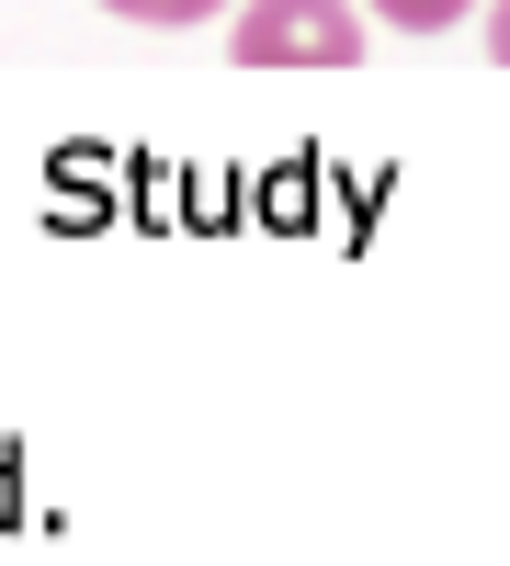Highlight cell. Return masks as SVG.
Listing matches in <instances>:
<instances>
[{
  "mask_svg": "<svg viewBox=\"0 0 510 566\" xmlns=\"http://www.w3.org/2000/svg\"><path fill=\"white\" fill-rule=\"evenodd\" d=\"M488 57L510 69V0H488Z\"/></svg>",
  "mask_w": 510,
  "mask_h": 566,
  "instance_id": "4",
  "label": "cell"
},
{
  "mask_svg": "<svg viewBox=\"0 0 510 566\" xmlns=\"http://www.w3.org/2000/svg\"><path fill=\"white\" fill-rule=\"evenodd\" d=\"M363 12L352 0H250L239 34H227V57L239 69H352L363 57Z\"/></svg>",
  "mask_w": 510,
  "mask_h": 566,
  "instance_id": "1",
  "label": "cell"
},
{
  "mask_svg": "<svg viewBox=\"0 0 510 566\" xmlns=\"http://www.w3.org/2000/svg\"><path fill=\"white\" fill-rule=\"evenodd\" d=\"M363 12H375L386 34H454V23L477 12V0H363Z\"/></svg>",
  "mask_w": 510,
  "mask_h": 566,
  "instance_id": "2",
  "label": "cell"
},
{
  "mask_svg": "<svg viewBox=\"0 0 510 566\" xmlns=\"http://www.w3.org/2000/svg\"><path fill=\"white\" fill-rule=\"evenodd\" d=\"M114 23H216L227 0H103Z\"/></svg>",
  "mask_w": 510,
  "mask_h": 566,
  "instance_id": "3",
  "label": "cell"
}]
</instances>
